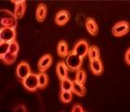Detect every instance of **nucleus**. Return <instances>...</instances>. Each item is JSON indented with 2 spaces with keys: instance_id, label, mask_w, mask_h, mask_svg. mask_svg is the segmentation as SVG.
<instances>
[{
  "instance_id": "23",
  "label": "nucleus",
  "mask_w": 130,
  "mask_h": 112,
  "mask_svg": "<svg viewBox=\"0 0 130 112\" xmlns=\"http://www.w3.org/2000/svg\"><path fill=\"white\" fill-rule=\"evenodd\" d=\"M9 44H10V43H6V42L0 43V56L1 57L9 52Z\"/></svg>"
},
{
  "instance_id": "11",
  "label": "nucleus",
  "mask_w": 130,
  "mask_h": 112,
  "mask_svg": "<svg viewBox=\"0 0 130 112\" xmlns=\"http://www.w3.org/2000/svg\"><path fill=\"white\" fill-rule=\"evenodd\" d=\"M68 67L66 65L65 61L63 60H60L59 61L57 64V67H56V71H57V75L58 78L62 81L64 79H67L68 78Z\"/></svg>"
},
{
  "instance_id": "22",
  "label": "nucleus",
  "mask_w": 130,
  "mask_h": 112,
  "mask_svg": "<svg viewBox=\"0 0 130 112\" xmlns=\"http://www.w3.org/2000/svg\"><path fill=\"white\" fill-rule=\"evenodd\" d=\"M60 87H61V91H72L73 90V82L70 79H64L62 81H60Z\"/></svg>"
},
{
  "instance_id": "12",
  "label": "nucleus",
  "mask_w": 130,
  "mask_h": 112,
  "mask_svg": "<svg viewBox=\"0 0 130 112\" xmlns=\"http://www.w3.org/2000/svg\"><path fill=\"white\" fill-rule=\"evenodd\" d=\"M90 70L92 71V73L97 76H100L103 74L104 71V67H103V63L100 59L93 60L90 61Z\"/></svg>"
},
{
  "instance_id": "5",
  "label": "nucleus",
  "mask_w": 130,
  "mask_h": 112,
  "mask_svg": "<svg viewBox=\"0 0 130 112\" xmlns=\"http://www.w3.org/2000/svg\"><path fill=\"white\" fill-rule=\"evenodd\" d=\"M88 49H89V46L87 43V40H80L74 44L73 49L72 50L73 53H75L76 55H78L79 57H81L82 58H84L85 57L87 56L88 53Z\"/></svg>"
},
{
  "instance_id": "6",
  "label": "nucleus",
  "mask_w": 130,
  "mask_h": 112,
  "mask_svg": "<svg viewBox=\"0 0 130 112\" xmlns=\"http://www.w3.org/2000/svg\"><path fill=\"white\" fill-rule=\"evenodd\" d=\"M16 73L17 76L20 80H24L26 77H28L32 72H31V68L30 65L28 64L26 61H22L19 65L17 66L16 69Z\"/></svg>"
},
{
  "instance_id": "26",
  "label": "nucleus",
  "mask_w": 130,
  "mask_h": 112,
  "mask_svg": "<svg viewBox=\"0 0 130 112\" xmlns=\"http://www.w3.org/2000/svg\"><path fill=\"white\" fill-rule=\"evenodd\" d=\"M82 18H84V15H83V14H78L77 17H76V22L80 25L83 24V23H84V20H85V19H82ZM85 21H86V20H85Z\"/></svg>"
},
{
  "instance_id": "9",
  "label": "nucleus",
  "mask_w": 130,
  "mask_h": 112,
  "mask_svg": "<svg viewBox=\"0 0 130 112\" xmlns=\"http://www.w3.org/2000/svg\"><path fill=\"white\" fill-rule=\"evenodd\" d=\"M12 3L16 4L15 6V9H14V15L16 17L17 19H22L23 15H24L25 9H26V2L24 0H22V1H16V0H12L11 1Z\"/></svg>"
},
{
  "instance_id": "27",
  "label": "nucleus",
  "mask_w": 130,
  "mask_h": 112,
  "mask_svg": "<svg viewBox=\"0 0 130 112\" xmlns=\"http://www.w3.org/2000/svg\"><path fill=\"white\" fill-rule=\"evenodd\" d=\"M14 111L26 112V111H27V109H26V107H25V106H23V105H19V106H18V107H17L16 108H14Z\"/></svg>"
},
{
  "instance_id": "2",
  "label": "nucleus",
  "mask_w": 130,
  "mask_h": 112,
  "mask_svg": "<svg viewBox=\"0 0 130 112\" xmlns=\"http://www.w3.org/2000/svg\"><path fill=\"white\" fill-rule=\"evenodd\" d=\"M82 63H83V58L81 57H79L78 55H76L75 53L71 51L68 54L67 58H66V65L72 71H77V70H79V69L81 68Z\"/></svg>"
},
{
  "instance_id": "7",
  "label": "nucleus",
  "mask_w": 130,
  "mask_h": 112,
  "mask_svg": "<svg viewBox=\"0 0 130 112\" xmlns=\"http://www.w3.org/2000/svg\"><path fill=\"white\" fill-rule=\"evenodd\" d=\"M15 37H16L15 29L1 28V30H0V40H1V42L11 43V42L15 41Z\"/></svg>"
},
{
  "instance_id": "13",
  "label": "nucleus",
  "mask_w": 130,
  "mask_h": 112,
  "mask_svg": "<svg viewBox=\"0 0 130 112\" xmlns=\"http://www.w3.org/2000/svg\"><path fill=\"white\" fill-rule=\"evenodd\" d=\"M86 28L87 32L93 36H96L99 33V27L96 20L91 17H87L86 19Z\"/></svg>"
},
{
  "instance_id": "17",
  "label": "nucleus",
  "mask_w": 130,
  "mask_h": 112,
  "mask_svg": "<svg viewBox=\"0 0 130 112\" xmlns=\"http://www.w3.org/2000/svg\"><path fill=\"white\" fill-rule=\"evenodd\" d=\"M87 56H88V58H89L90 61L97 60V59H100V48H99L97 46H91V47H89V49H88Z\"/></svg>"
},
{
  "instance_id": "25",
  "label": "nucleus",
  "mask_w": 130,
  "mask_h": 112,
  "mask_svg": "<svg viewBox=\"0 0 130 112\" xmlns=\"http://www.w3.org/2000/svg\"><path fill=\"white\" fill-rule=\"evenodd\" d=\"M84 111L85 110L82 107V106H80L78 104H75L73 107V108H72V112H84Z\"/></svg>"
},
{
  "instance_id": "24",
  "label": "nucleus",
  "mask_w": 130,
  "mask_h": 112,
  "mask_svg": "<svg viewBox=\"0 0 130 112\" xmlns=\"http://www.w3.org/2000/svg\"><path fill=\"white\" fill-rule=\"evenodd\" d=\"M19 44L17 43L16 41H13L11 42L10 44H9V52L12 53V54H15V55H17L18 54V52H19Z\"/></svg>"
},
{
  "instance_id": "28",
  "label": "nucleus",
  "mask_w": 130,
  "mask_h": 112,
  "mask_svg": "<svg viewBox=\"0 0 130 112\" xmlns=\"http://www.w3.org/2000/svg\"><path fill=\"white\" fill-rule=\"evenodd\" d=\"M129 54H130V50H129V48H128V49L126 50L125 54V62H126V64H127V65H130Z\"/></svg>"
},
{
  "instance_id": "1",
  "label": "nucleus",
  "mask_w": 130,
  "mask_h": 112,
  "mask_svg": "<svg viewBox=\"0 0 130 112\" xmlns=\"http://www.w3.org/2000/svg\"><path fill=\"white\" fill-rule=\"evenodd\" d=\"M0 18H1V28H10V29H15L17 26L16 17L13 12H11L7 9H1L0 10Z\"/></svg>"
},
{
  "instance_id": "14",
  "label": "nucleus",
  "mask_w": 130,
  "mask_h": 112,
  "mask_svg": "<svg viewBox=\"0 0 130 112\" xmlns=\"http://www.w3.org/2000/svg\"><path fill=\"white\" fill-rule=\"evenodd\" d=\"M46 11H47V8L44 3H41L38 5L36 12H35V16H36V19L38 22H43L45 20L46 17Z\"/></svg>"
},
{
  "instance_id": "4",
  "label": "nucleus",
  "mask_w": 130,
  "mask_h": 112,
  "mask_svg": "<svg viewBox=\"0 0 130 112\" xmlns=\"http://www.w3.org/2000/svg\"><path fill=\"white\" fill-rule=\"evenodd\" d=\"M22 84L26 90L30 92H35L38 88V76L37 74L31 73L24 80H22Z\"/></svg>"
},
{
  "instance_id": "21",
  "label": "nucleus",
  "mask_w": 130,
  "mask_h": 112,
  "mask_svg": "<svg viewBox=\"0 0 130 112\" xmlns=\"http://www.w3.org/2000/svg\"><path fill=\"white\" fill-rule=\"evenodd\" d=\"M76 82L78 83H82V84H85V82L87 81V74L85 72V71L79 69L76 71V74H75V79H74Z\"/></svg>"
},
{
  "instance_id": "10",
  "label": "nucleus",
  "mask_w": 130,
  "mask_h": 112,
  "mask_svg": "<svg viewBox=\"0 0 130 112\" xmlns=\"http://www.w3.org/2000/svg\"><path fill=\"white\" fill-rule=\"evenodd\" d=\"M70 17L71 14L68 10H60L55 16V22L60 26H63L69 21Z\"/></svg>"
},
{
  "instance_id": "18",
  "label": "nucleus",
  "mask_w": 130,
  "mask_h": 112,
  "mask_svg": "<svg viewBox=\"0 0 130 112\" xmlns=\"http://www.w3.org/2000/svg\"><path fill=\"white\" fill-rule=\"evenodd\" d=\"M38 76V88L40 89H45L46 87V85L48 83V77L46 75L45 71H40L37 74Z\"/></svg>"
},
{
  "instance_id": "20",
  "label": "nucleus",
  "mask_w": 130,
  "mask_h": 112,
  "mask_svg": "<svg viewBox=\"0 0 130 112\" xmlns=\"http://www.w3.org/2000/svg\"><path fill=\"white\" fill-rule=\"evenodd\" d=\"M60 99L62 103H70L73 99V92L72 91H60Z\"/></svg>"
},
{
  "instance_id": "3",
  "label": "nucleus",
  "mask_w": 130,
  "mask_h": 112,
  "mask_svg": "<svg viewBox=\"0 0 130 112\" xmlns=\"http://www.w3.org/2000/svg\"><path fill=\"white\" fill-rule=\"evenodd\" d=\"M129 32V22L126 20H121L114 24L112 27L111 33L116 37H121V36L125 35Z\"/></svg>"
},
{
  "instance_id": "19",
  "label": "nucleus",
  "mask_w": 130,
  "mask_h": 112,
  "mask_svg": "<svg viewBox=\"0 0 130 112\" xmlns=\"http://www.w3.org/2000/svg\"><path fill=\"white\" fill-rule=\"evenodd\" d=\"M1 57V59L3 60V62L5 63L6 65H11V64H13L15 61H16V58H17V55L15 54H12L10 52H8L6 55L2 56Z\"/></svg>"
},
{
  "instance_id": "15",
  "label": "nucleus",
  "mask_w": 130,
  "mask_h": 112,
  "mask_svg": "<svg viewBox=\"0 0 130 112\" xmlns=\"http://www.w3.org/2000/svg\"><path fill=\"white\" fill-rule=\"evenodd\" d=\"M57 52H58L59 57H65L68 56V54H69L68 44L65 40H60V41L58 43Z\"/></svg>"
},
{
  "instance_id": "16",
  "label": "nucleus",
  "mask_w": 130,
  "mask_h": 112,
  "mask_svg": "<svg viewBox=\"0 0 130 112\" xmlns=\"http://www.w3.org/2000/svg\"><path fill=\"white\" fill-rule=\"evenodd\" d=\"M72 92L73 94L77 95L78 96H80V97H83V96H85L87 95V89L84 86V84L78 83L75 81L73 82V90H72Z\"/></svg>"
},
{
  "instance_id": "8",
  "label": "nucleus",
  "mask_w": 130,
  "mask_h": 112,
  "mask_svg": "<svg viewBox=\"0 0 130 112\" xmlns=\"http://www.w3.org/2000/svg\"><path fill=\"white\" fill-rule=\"evenodd\" d=\"M52 62H53V58H52V56L49 55V54H46L44 55L43 57H41L39 61H38L37 67L38 70L40 71H46L47 69L51 66Z\"/></svg>"
}]
</instances>
